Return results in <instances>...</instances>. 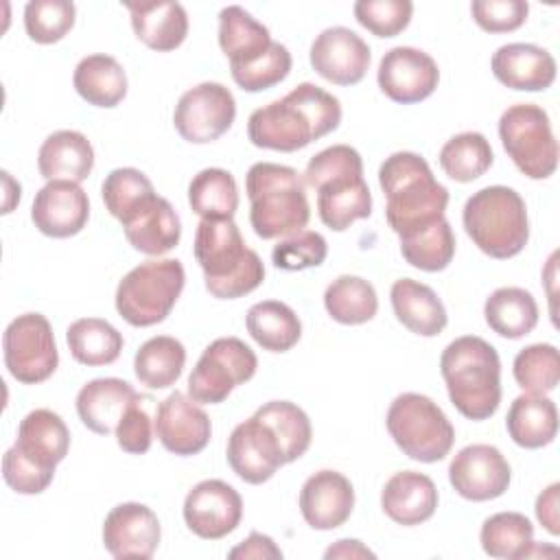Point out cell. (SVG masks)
<instances>
[{
    "instance_id": "6da1fadb",
    "label": "cell",
    "mask_w": 560,
    "mask_h": 560,
    "mask_svg": "<svg viewBox=\"0 0 560 560\" xmlns=\"http://www.w3.org/2000/svg\"><path fill=\"white\" fill-rule=\"evenodd\" d=\"M339 122V98L304 81L287 96L254 109L247 120V138L258 149L293 153L328 136Z\"/></svg>"
},
{
    "instance_id": "7a4b0ae2",
    "label": "cell",
    "mask_w": 560,
    "mask_h": 560,
    "mask_svg": "<svg viewBox=\"0 0 560 560\" xmlns=\"http://www.w3.org/2000/svg\"><path fill=\"white\" fill-rule=\"evenodd\" d=\"M378 184L387 197V223L398 238L444 219L448 190L433 177L422 155L413 151L392 153L378 168Z\"/></svg>"
},
{
    "instance_id": "3957f363",
    "label": "cell",
    "mask_w": 560,
    "mask_h": 560,
    "mask_svg": "<svg viewBox=\"0 0 560 560\" xmlns=\"http://www.w3.org/2000/svg\"><path fill=\"white\" fill-rule=\"evenodd\" d=\"M304 184L317 190V214L335 232H343L372 214L363 160L350 144H332L315 153L306 164Z\"/></svg>"
},
{
    "instance_id": "277c9868",
    "label": "cell",
    "mask_w": 560,
    "mask_h": 560,
    "mask_svg": "<svg viewBox=\"0 0 560 560\" xmlns=\"http://www.w3.org/2000/svg\"><path fill=\"white\" fill-rule=\"evenodd\" d=\"M440 372L453 407L468 420H488L501 402V361L492 343L477 335L451 341L440 357Z\"/></svg>"
},
{
    "instance_id": "5b68a950",
    "label": "cell",
    "mask_w": 560,
    "mask_h": 560,
    "mask_svg": "<svg viewBox=\"0 0 560 560\" xmlns=\"http://www.w3.org/2000/svg\"><path fill=\"white\" fill-rule=\"evenodd\" d=\"M192 252L212 298L236 300L258 289L265 280V265L254 249L245 247L234 219H201Z\"/></svg>"
},
{
    "instance_id": "8992f818",
    "label": "cell",
    "mask_w": 560,
    "mask_h": 560,
    "mask_svg": "<svg viewBox=\"0 0 560 560\" xmlns=\"http://www.w3.org/2000/svg\"><path fill=\"white\" fill-rule=\"evenodd\" d=\"M304 177L284 164L256 162L245 175L249 197V223L256 236L284 238L302 232L311 219Z\"/></svg>"
},
{
    "instance_id": "52a82bcc",
    "label": "cell",
    "mask_w": 560,
    "mask_h": 560,
    "mask_svg": "<svg viewBox=\"0 0 560 560\" xmlns=\"http://www.w3.org/2000/svg\"><path fill=\"white\" fill-rule=\"evenodd\" d=\"M464 230L490 258L521 254L529 241V219L523 197L508 186H486L468 197L462 212Z\"/></svg>"
},
{
    "instance_id": "ba28073f",
    "label": "cell",
    "mask_w": 560,
    "mask_h": 560,
    "mask_svg": "<svg viewBox=\"0 0 560 560\" xmlns=\"http://www.w3.org/2000/svg\"><path fill=\"white\" fill-rule=\"evenodd\" d=\"M186 284L184 265L177 258L140 262L116 287L118 315L138 328L155 326L168 317Z\"/></svg>"
},
{
    "instance_id": "9c48e42d",
    "label": "cell",
    "mask_w": 560,
    "mask_h": 560,
    "mask_svg": "<svg viewBox=\"0 0 560 560\" xmlns=\"http://www.w3.org/2000/svg\"><path fill=\"white\" fill-rule=\"evenodd\" d=\"M385 424L396 446L416 462H440L451 453L455 442L451 420L424 394L405 392L396 396L387 409Z\"/></svg>"
},
{
    "instance_id": "30bf717a",
    "label": "cell",
    "mask_w": 560,
    "mask_h": 560,
    "mask_svg": "<svg viewBox=\"0 0 560 560\" xmlns=\"http://www.w3.org/2000/svg\"><path fill=\"white\" fill-rule=\"evenodd\" d=\"M499 138L505 153L525 177L547 179L556 173L558 142L549 116L540 105H510L499 118Z\"/></svg>"
},
{
    "instance_id": "8fae6325",
    "label": "cell",
    "mask_w": 560,
    "mask_h": 560,
    "mask_svg": "<svg viewBox=\"0 0 560 560\" xmlns=\"http://www.w3.org/2000/svg\"><path fill=\"white\" fill-rule=\"evenodd\" d=\"M258 368L254 350L238 337H219L206 346L188 376V396L201 405L223 402L236 385L247 383Z\"/></svg>"
},
{
    "instance_id": "7c38bea8",
    "label": "cell",
    "mask_w": 560,
    "mask_h": 560,
    "mask_svg": "<svg viewBox=\"0 0 560 560\" xmlns=\"http://www.w3.org/2000/svg\"><path fill=\"white\" fill-rule=\"evenodd\" d=\"M4 365L22 385H37L59 365L57 341L50 322L42 313L18 315L2 335Z\"/></svg>"
},
{
    "instance_id": "4fadbf2b",
    "label": "cell",
    "mask_w": 560,
    "mask_h": 560,
    "mask_svg": "<svg viewBox=\"0 0 560 560\" xmlns=\"http://www.w3.org/2000/svg\"><path fill=\"white\" fill-rule=\"evenodd\" d=\"M236 118L234 94L214 81L199 83L186 90L173 112L177 133L192 144H208L219 140Z\"/></svg>"
},
{
    "instance_id": "5bb4252c",
    "label": "cell",
    "mask_w": 560,
    "mask_h": 560,
    "mask_svg": "<svg viewBox=\"0 0 560 560\" xmlns=\"http://www.w3.org/2000/svg\"><path fill=\"white\" fill-rule=\"evenodd\" d=\"M381 92L394 103L411 105L429 98L440 83V68L431 55L411 46L389 48L376 70Z\"/></svg>"
},
{
    "instance_id": "9a60e30c",
    "label": "cell",
    "mask_w": 560,
    "mask_h": 560,
    "mask_svg": "<svg viewBox=\"0 0 560 560\" xmlns=\"http://www.w3.org/2000/svg\"><path fill=\"white\" fill-rule=\"evenodd\" d=\"M184 521L203 540H219L232 534L243 518V499L228 481L203 479L184 499Z\"/></svg>"
},
{
    "instance_id": "2e32d148",
    "label": "cell",
    "mask_w": 560,
    "mask_h": 560,
    "mask_svg": "<svg viewBox=\"0 0 560 560\" xmlns=\"http://www.w3.org/2000/svg\"><path fill=\"white\" fill-rule=\"evenodd\" d=\"M512 479L508 459L497 446L468 444L448 464V481L468 501H492L501 497Z\"/></svg>"
},
{
    "instance_id": "e0dca14e",
    "label": "cell",
    "mask_w": 560,
    "mask_h": 560,
    "mask_svg": "<svg viewBox=\"0 0 560 560\" xmlns=\"http://www.w3.org/2000/svg\"><path fill=\"white\" fill-rule=\"evenodd\" d=\"M225 457L234 475L252 486L269 481L276 470L284 466L282 448L273 431L256 413L232 429Z\"/></svg>"
},
{
    "instance_id": "ac0fdd59",
    "label": "cell",
    "mask_w": 560,
    "mask_h": 560,
    "mask_svg": "<svg viewBox=\"0 0 560 560\" xmlns=\"http://www.w3.org/2000/svg\"><path fill=\"white\" fill-rule=\"evenodd\" d=\"M308 59L322 79L335 85H354L365 77L372 52L368 42L354 31L330 26L315 37Z\"/></svg>"
},
{
    "instance_id": "d6986e66",
    "label": "cell",
    "mask_w": 560,
    "mask_h": 560,
    "mask_svg": "<svg viewBox=\"0 0 560 560\" xmlns=\"http://www.w3.org/2000/svg\"><path fill=\"white\" fill-rule=\"evenodd\" d=\"M153 429L168 453L188 457L201 453L212 435L208 413L184 392H171L155 409Z\"/></svg>"
},
{
    "instance_id": "ffe728a7",
    "label": "cell",
    "mask_w": 560,
    "mask_h": 560,
    "mask_svg": "<svg viewBox=\"0 0 560 560\" xmlns=\"http://www.w3.org/2000/svg\"><path fill=\"white\" fill-rule=\"evenodd\" d=\"M162 538V527L151 508L127 501L109 510L103 521V545L114 558L149 560Z\"/></svg>"
},
{
    "instance_id": "44dd1931",
    "label": "cell",
    "mask_w": 560,
    "mask_h": 560,
    "mask_svg": "<svg viewBox=\"0 0 560 560\" xmlns=\"http://www.w3.org/2000/svg\"><path fill=\"white\" fill-rule=\"evenodd\" d=\"M31 219L35 228L52 238L79 234L90 219L88 192L74 182H46L33 199Z\"/></svg>"
},
{
    "instance_id": "7402d4cb",
    "label": "cell",
    "mask_w": 560,
    "mask_h": 560,
    "mask_svg": "<svg viewBox=\"0 0 560 560\" xmlns=\"http://www.w3.org/2000/svg\"><path fill=\"white\" fill-rule=\"evenodd\" d=\"M354 508V488L339 470L313 472L300 490V512L304 521L319 532L341 527Z\"/></svg>"
},
{
    "instance_id": "603a6c76",
    "label": "cell",
    "mask_w": 560,
    "mask_h": 560,
    "mask_svg": "<svg viewBox=\"0 0 560 560\" xmlns=\"http://www.w3.org/2000/svg\"><path fill=\"white\" fill-rule=\"evenodd\" d=\"M492 72L499 83L521 92H540L556 81V59L536 44L512 42L492 55Z\"/></svg>"
},
{
    "instance_id": "cb8c5ba5",
    "label": "cell",
    "mask_w": 560,
    "mask_h": 560,
    "mask_svg": "<svg viewBox=\"0 0 560 560\" xmlns=\"http://www.w3.org/2000/svg\"><path fill=\"white\" fill-rule=\"evenodd\" d=\"M120 225L129 245L147 256H162L182 238V221L171 201L160 195L147 199Z\"/></svg>"
},
{
    "instance_id": "d4e9b609",
    "label": "cell",
    "mask_w": 560,
    "mask_h": 560,
    "mask_svg": "<svg viewBox=\"0 0 560 560\" xmlns=\"http://www.w3.org/2000/svg\"><path fill=\"white\" fill-rule=\"evenodd\" d=\"M381 508L398 525H420L438 510V488L424 472L400 470L385 481Z\"/></svg>"
},
{
    "instance_id": "484cf974",
    "label": "cell",
    "mask_w": 560,
    "mask_h": 560,
    "mask_svg": "<svg viewBox=\"0 0 560 560\" xmlns=\"http://www.w3.org/2000/svg\"><path fill=\"white\" fill-rule=\"evenodd\" d=\"M140 394L122 378L107 376L85 383L77 394L79 420L98 435H109L116 431L125 409Z\"/></svg>"
},
{
    "instance_id": "4316f807",
    "label": "cell",
    "mask_w": 560,
    "mask_h": 560,
    "mask_svg": "<svg viewBox=\"0 0 560 560\" xmlns=\"http://www.w3.org/2000/svg\"><path fill=\"white\" fill-rule=\"evenodd\" d=\"M37 168L46 182L63 179L81 184L94 168V149L81 131H52L39 147Z\"/></svg>"
},
{
    "instance_id": "83f0119b",
    "label": "cell",
    "mask_w": 560,
    "mask_h": 560,
    "mask_svg": "<svg viewBox=\"0 0 560 560\" xmlns=\"http://www.w3.org/2000/svg\"><path fill=\"white\" fill-rule=\"evenodd\" d=\"M389 298L396 319L407 330L420 337H435L448 324L446 308L429 284L411 278H400L392 284Z\"/></svg>"
},
{
    "instance_id": "f1b7e54d",
    "label": "cell",
    "mask_w": 560,
    "mask_h": 560,
    "mask_svg": "<svg viewBox=\"0 0 560 560\" xmlns=\"http://www.w3.org/2000/svg\"><path fill=\"white\" fill-rule=\"evenodd\" d=\"M125 7L131 13L136 37L151 50L171 52L184 44L188 35V15L179 2H125Z\"/></svg>"
},
{
    "instance_id": "f546056e",
    "label": "cell",
    "mask_w": 560,
    "mask_h": 560,
    "mask_svg": "<svg viewBox=\"0 0 560 560\" xmlns=\"http://www.w3.org/2000/svg\"><path fill=\"white\" fill-rule=\"evenodd\" d=\"M15 446L33 462L55 470L68 455L70 431L59 413L50 409H33L18 427Z\"/></svg>"
},
{
    "instance_id": "4dcf8cb0",
    "label": "cell",
    "mask_w": 560,
    "mask_h": 560,
    "mask_svg": "<svg viewBox=\"0 0 560 560\" xmlns=\"http://www.w3.org/2000/svg\"><path fill=\"white\" fill-rule=\"evenodd\" d=\"M269 28L238 4L223 7L219 13V46L230 59V68H241L267 52L271 46Z\"/></svg>"
},
{
    "instance_id": "1f68e13d",
    "label": "cell",
    "mask_w": 560,
    "mask_h": 560,
    "mask_svg": "<svg viewBox=\"0 0 560 560\" xmlns=\"http://www.w3.org/2000/svg\"><path fill=\"white\" fill-rule=\"evenodd\" d=\"M505 427L514 444L523 448H542L553 442L558 433L556 402L545 394H521L512 400Z\"/></svg>"
},
{
    "instance_id": "d6a6232c",
    "label": "cell",
    "mask_w": 560,
    "mask_h": 560,
    "mask_svg": "<svg viewBox=\"0 0 560 560\" xmlns=\"http://www.w3.org/2000/svg\"><path fill=\"white\" fill-rule=\"evenodd\" d=\"M77 94L94 107H116L127 96L125 68L112 55L83 57L72 74Z\"/></svg>"
},
{
    "instance_id": "836d02e7",
    "label": "cell",
    "mask_w": 560,
    "mask_h": 560,
    "mask_svg": "<svg viewBox=\"0 0 560 560\" xmlns=\"http://www.w3.org/2000/svg\"><path fill=\"white\" fill-rule=\"evenodd\" d=\"M486 324L505 339H521L538 324V304L534 295L521 287H501L486 298Z\"/></svg>"
},
{
    "instance_id": "e575fe53",
    "label": "cell",
    "mask_w": 560,
    "mask_h": 560,
    "mask_svg": "<svg viewBox=\"0 0 560 560\" xmlns=\"http://www.w3.org/2000/svg\"><path fill=\"white\" fill-rule=\"evenodd\" d=\"M245 326L252 339L269 352H287L302 337L300 317L280 300L256 302L245 315Z\"/></svg>"
},
{
    "instance_id": "d590c367",
    "label": "cell",
    "mask_w": 560,
    "mask_h": 560,
    "mask_svg": "<svg viewBox=\"0 0 560 560\" xmlns=\"http://www.w3.org/2000/svg\"><path fill=\"white\" fill-rule=\"evenodd\" d=\"M186 365V348L171 335H158L147 339L136 357L133 372L140 385L149 389H166L177 383Z\"/></svg>"
},
{
    "instance_id": "8d00e7d4",
    "label": "cell",
    "mask_w": 560,
    "mask_h": 560,
    "mask_svg": "<svg viewBox=\"0 0 560 560\" xmlns=\"http://www.w3.org/2000/svg\"><path fill=\"white\" fill-rule=\"evenodd\" d=\"M66 341L72 359L88 368L114 363L125 346L122 335L101 317H81L72 322L66 330Z\"/></svg>"
},
{
    "instance_id": "74e56055",
    "label": "cell",
    "mask_w": 560,
    "mask_h": 560,
    "mask_svg": "<svg viewBox=\"0 0 560 560\" xmlns=\"http://www.w3.org/2000/svg\"><path fill=\"white\" fill-rule=\"evenodd\" d=\"M188 203L201 219H232L238 210V186L234 175L214 166L199 171L188 184Z\"/></svg>"
},
{
    "instance_id": "f35d334b",
    "label": "cell",
    "mask_w": 560,
    "mask_h": 560,
    "mask_svg": "<svg viewBox=\"0 0 560 560\" xmlns=\"http://www.w3.org/2000/svg\"><path fill=\"white\" fill-rule=\"evenodd\" d=\"M328 315L346 326L370 322L378 311V295L372 282L361 276H339L324 291Z\"/></svg>"
},
{
    "instance_id": "ab89813d",
    "label": "cell",
    "mask_w": 560,
    "mask_h": 560,
    "mask_svg": "<svg viewBox=\"0 0 560 560\" xmlns=\"http://www.w3.org/2000/svg\"><path fill=\"white\" fill-rule=\"evenodd\" d=\"M256 416L273 431L284 464L300 459L313 440V427L302 407L289 400H269L256 409Z\"/></svg>"
},
{
    "instance_id": "60d3db41",
    "label": "cell",
    "mask_w": 560,
    "mask_h": 560,
    "mask_svg": "<svg viewBox=\"0 0 560 560\" xmlns=\"http://www.w3.org/2000/svg\"><path fill=\"white\" fill-rule=\"evenodd\" d=\"M479 540L490 558H527L534 547V525L521 512H497L483 521Z\"/></svg>"
},
{
    "instance_id": "b9f144b4",
    "label": "cell",
    "mask_w": 560,
    "mask_h": 560,
    "mask_svg": "<svg viewBox=\"0 0 560 560\" xmlns=\"http://www.w3.org/2000/svg\"><path fill=\"white\" fill-rule=\"evenodd\" d=\"M440 166L442 171L462 184H468L481 177L492 166V147L488 138L479 131H464L444 142L440 149Z\"/></svg>"
},
{
    "instance_id": "7bdbcfd3",
    "label": "cell",
    "mask_w": 560,
    "mask_h": 560,
    "mask_svg": "<svg viewBox=\"0 0 560 560\" xmlns=\"http://www.w3.org/2000/svg\"><path fill=\"white\" fill-rule=\"evenodd\" d=\"M402 258L420 271H442L451 265L455 256V234L446 219L418 230L409 236H400Z\"/></svg>"
},
{
    "instance_id": "ee69618b",
    "label": "cell",
    "mask_w": 560,
    "mask_h": 560,
    "mask_svg": "<svg viewBox=\"0 0 560 560\" xmlns=\"http://www.w3.org/2000/svg\"><path fill=\"white\" fill-rule=\"evenodd\" d=\"M101 195H103V201H105V208L109 210V214L122 223L147 199H151L155 195V190H153L151 179L142 171L122 166V168H114L103 179Z\"/></svg>"
},
{
    "instance_id": "f6af8a7d",
    "label": "cell",
    "mask_w": 560,
    "mask_h": 560,
    "mask_svg": "<svg viewBox=\"0 0 560 560\" xmlns=\"http://www.w3.org/2000/svg\"><path fill=\"white\" fill-rule=\"evenodd\" d=\"M514 378L523 392L549 394L560 381V359L551 343H532L514 357Z\"/></svg>"
},
{
    "instance_id": "bcb514c9",
    "label": "cell",
    "mask_w": 560,
    "mask_h": 560,
    "mask_svg": "<svg viewBox=\"0 0 560 560\" xmlns=\"http://www.w3.org/2000/svg\"><path fill=\"white\" fill-rule=\"evenodd\" d=\"M77 7L70 0H31L24 7V28L35 44H55L74 26Z\"/></svg>"
},
{
    "instance_id": "7dc6e473",
    "label": "cell",
    "mask_w": 560,
    "mask_h": 560,
    "mask_svg": "<svg viewBox=\"0 0 560 560\" xmlns=\"http://www.w3.org/2000/svg\"><path fill=\"white\" fill-rule=\"evenodd\" d=\"M293 59L291 52L284 44L271 42L267 52L258 57L256 61L241 66V68H230L234 83L245 90V92H262L269 90L278 83H282L289 72H291Z\"/></svg>"
},
{
    "instance_id": "c3c4849f",
    "label": "cell",
    "mask_w": 560,
    "mask_h": 560,
    "mask_svg": "<svg viewBox=\"0 0 560 560\" xmlns=\"http://www.w3.org/2000/svg\"><path fill=\"white\" fill-rule=\"evenodd\" d=\"M328 256V243L319 232L302 230L280 238L271 249V262L282 271H302L319 267Z\"/></svg>"
},
{
    "instance_id": "681fc988",
    "label": "cell",
    "mask_w": 560,
    "mask_h": 560,
    "mask_svg": "<svg viewBox=\"0 0 560 560\" xmlns=\"http://www.w3.org/2000/svg\"><path fill=\"white\" fill-rule=\"evenodd\" d=\"M357 22L376 37H396L402 33L413 15L409 0H359L352 7Z\"/></svg>"
},
{
    "instance_id": "f907efd6",
    "label": "cell",
    "mask_w": 560,
    "mask_h": 560,
    "mask_svg": "<svg viewBox=\"0 0 560 560\" xmlns=\"http://www.w3.org/2000/svg\"><path fill=\"white\" fill-rule=\"evenodd\" d=\"M2 477L18 494H39L52 483L55 470L33 462L13 444L2 455Z\"/></svg>"
},
{
    "instance_id": "816d5d0a",
    "label": "cell",
    "mask_w": 560,
    "mask_h": 560,
    "mask_svg": "<svg viewBox=\"0 0 560 560\" xmlns=\"http://www.w3.org/2000/svg\"><path fill=\"white\" fill-rule=\"evenodd\" d=\"M470 13L479 28L488 33H510L525 24L529 4L523 0H475Z\"/></svg>"
},
{
    "instance_id": "f5cc1de1",
    "label": "cell",
    "mask_w": 560,
    "mask_h": 560,
    "mask_svg": "<svg viewBox=\"0 0 560 560\" xmlns=\"http://www.w3.org/2000/svg\"><path fill=\"white\" fill-rule=\"evenodd\" d=\"M144 398L138 396L122 413L118 427H116V442L118 446L125 451V453H131V455H142L151 448V442H153V424H151V418L144 409Z\"/></svg>"
},
{
    "instance_id": "db71d44e",
    "label": "cell",
    "mask_w": 560,
    "mask_h": 560,
    "mask_svg": "<svg viewBox=\"0 0 560 560\" xmlns=\"http://www.w3.org/2000/svg\"><path fill=\"white\" fill-rule=\"evenodd\" d=\"M228 556L232 560H249V558L252 560H280L282 549L273 542V538H269L260 532H252L243 542L232 547Z\"/></svg>"
},
{
    "instance_id": "11a10c76",
    "label": "cell",
    "mask_w": 560,
    "mask_h": 560,
    "mask_svg": "<svg viewBox=\"0 0 560 560\" xmlns=\"http://www.w3.org/2000/svg\"><path fill=\"white\" fill-rule=\"evenodd\" d=\"M558 494H560V483H551L547 486L538 499H536V518L538 523L551 534L558 536L560 534V514H558Z\"/></svg>"
},
{
    "instance_id": "9f6ffc18",
    "label": "cell",
    "mask_w": 560,
    "mask_h": 560,
    "mask_svg": "<svg viewBox=\"0 0 560 560\" xmlns=\"http://www.w3.org/2000/svg\"><path fill=\"white\" fill-rule=\"evenodd\" d=\"M324 558L326 560H330V558H374V551H370L361 540L343 538V540H337L335 545H330L324 551Z\"/></svg>"
}]
</instances>
